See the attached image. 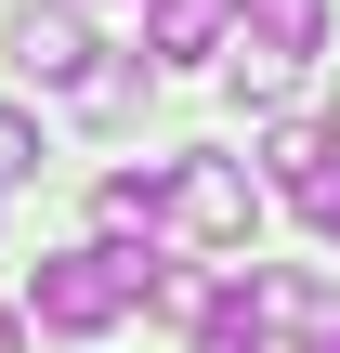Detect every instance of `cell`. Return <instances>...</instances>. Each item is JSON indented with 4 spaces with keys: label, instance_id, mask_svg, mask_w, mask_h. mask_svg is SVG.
I'll return each instance as SVG.
<instances>
[{
    "label": "cell",
    "instance_id": "6da1fadb",
    "mask_svg": "<svg viewBox=\"0 0 340 353\" xmlns=\"http://www.w3.org/2000/svg\"><path fill=\"white\" fill-rule=\"evenodd\" d=\"M26 314H39V327H66V341H105L118 314H144V249H131V236L52 249V262L26 275Z\"/></svg>",
    "mask_w": 340,
    "mask_h": 353
},
{
    "label": "cell",
    "instance_id": "7a4b0ae2",
    "mask_svg": "<svg viewBox=\"0 0 340 353\" xmlns=\"http://www.w3.org/2000/svg\"><path fill=\"white\" fill-rule=\"evenodd\" d=\"M170 236L183 249H249L262 236V183L236 157H170Z\"/></svg>",
    "mask_w": 340,
    "mask_h": 353
},
{
    "label": "cell",
    "instance_id": "3957f363",
    "mask_svg": "<svg viewBox=\"0 0 340 353\" xmlns=\"http://www.w3.org/2000/svg\"><path fill=\"white\" fill-rule=\"evenodd\" d=\"M249 314H262V353H340V275L262 262V275H249Z\"/></svg>",
    "mask_w": 340,
    "mask_h": 353
},
{
    "label": "cell",
    "instance_id": "277c9868",
    "mask_svg": "<svg viewBox=\"0 0 340 353\" xmlns=\"http://www.w3.org/2000/svg\"><path fill=\"white\" fill-rule=\"evenodd\" d=\"M92 52H105V39H92V0H26V13H13V65H26L39 92H79Z\"/></svg>",
    "mask_w": 340,
    "mask_h": 353
},
{
    "label": "cell",
    "instance_id": "5b68a950",
    "mask_svg": "<svg viewBox=\"0 0 340 353\" xmlns=\"http://www.w3.org/2000/svg\"><path fill=\"white\" fill-rule=\"evenodd\" d=\"M236 0H144V65H210Z\"/></svg>",
    "mask_w": 340,
    "mask_h": 353
},
{
    "label": "cell",
    "instance_id": "8992f818",
    "mask_svg": "<svg viewBox=\"0 0 340 353\" xmlns=\"http://www.w3.org/2000/svg\"><path fill=\"white\" fill-rule=\"evenodd\" d=\"M328 170H340V131H328V118H275V131H262V183H288V196H314Z\"/></svg>",
    "mask_w": 340,
    "mask_h": 353
},
{
    "label": "cell",
    "instance_id": "52a82bcc",
    "mask_svg": "<svg viewBox=\"0 0 340 353\" xmlns=\"http://www.w3.org/2000/svg\"><path fill=\"white\" fill-rule=\"evenodd\" d=\"M92 223L157 249V223H170V170H105V183H92Z\"/></svg>",
    "mask_w": 340,
    "mask_h": 353
},
{
    "label": "cell",
    "instance_id": "ba28073f",
    "mask_svg": "<svg viewBox=\"0 0 340 353\" xmlns=\"http://www.w3.org/2000/svg\"><path fill=\"white\" fill-rule=\"evenodd\" d=\"M288 79H301V52H262V39H223V92H236V105H288Z\"/></svg>",
    "mask_w": 340,
    "mask_h": 353
},
{
    "label": "cell",
    "instance_id": "9c48e42d",
    "mask_svg": "<svg viewBox=\"0 0 340 353\" xmlns=\"http://www.w3.org/2000/svg\"><path fill=\"white\" fill-rule=\"evenodd\" d=\"M262 52H328V0H236Z\"/></svg>",
    "mask_w": 340,
    "mask_h": 353
},
{
    "label": "cell",
    "instance_id": "30bf717a",
    "mask_svg": "<svg viewBox=\"0 0 340 353\" xmlns=\"http://www.w3.org/2000/svg\"><path fill=\"white\" fill-rule=\"evenodd\" d=\"M79 105H92V118H131V105H144V65H105V52H92V79H79Z\"/></svg>",
    "mask_w": 340,
    "mask_h": 353
},
{
    "label": "cell",
    "instance_id": "8fae6325",
    "mask_svg": "<svg viewBox=\"0 0 340 353\" xmlns=\"http://www.w3.org/2000/svg\"><path fill=\"white\" fill-rule=\"evenodd\" d=\"M13 183H39V118H26V105H0V196H13Z\"/></svg>",
    "mask_w": 340,
    "mask_h": 353
},
{
    "label": "cell",
    "instance_id": "7c38bea8",
    "mask_svg": "<svg viewBox=\"0 0 340 353\" xmlns=\"http://www.w3.org/2000/svg\"><path fill=\"white\" fill-rule=\"evenodd\" d=\"M301 210H314V236H328V249H340V170H328V183H314V196H301Z\"/></svg>",
    "mask_w": 340,
    "mask_h": 353
},
{
    "label": "cell",
    "instance_id": "4fadbf2b",
    "mask_svg": "<svg viewBox=\"0 0 340 353\" xmlns=\"http://www.w3.org/2000/svg\"><path fill=\"white\" fill-rule=\"evenodd\" d=\"M0 353H26V314H13V301H0Z\"/></svg>",
    "mask_w": 340,
    "mask_h": 353
}]
</instances>
